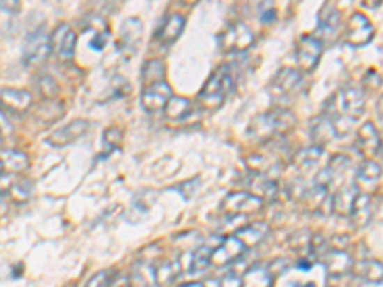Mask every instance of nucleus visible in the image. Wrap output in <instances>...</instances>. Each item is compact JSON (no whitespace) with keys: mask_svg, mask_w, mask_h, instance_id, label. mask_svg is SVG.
I'll return each instance as SVG.
<instances>
[{"mask_svg":"<svg viewBox=\"0 0 383 287\" xmlns=\"http://www.w3.org/2000/svg\"><path fill=\"white\" fill-rule=\"evenodd\" d=\"M366 108V96L359 86H343L329 98L328 106L322 115H326L331 121L336 138H343L352 129V123L360 119Z\"/></svg>","mask_w":383,"mask_h":287,"instance_id":"nucleus-1","label":"nucleus"},{"mask_svg":"<svg viewBox=\"0 0 383 287\" xmlns=\"http://www.w3.org/2000/svg\"><path fill=\"white\" fill-rule=\"evenodd\" d=\"M295 124H297V117L291 109H268L265 113L255 117L249 123L247 136L263 144V142H270V140L278 138V136L288 134V132L295 129Z\"/></svg>","mask_w":383,"mask_h":287,"instance_id":"nucleus-2","label":"nucleus"},{"mask_svg":"<svg viewBox=\"0 0 383 287\" xmlns=\"http://www.w3.org/2000/svg\"><path fill=\"white\" fill-rule=\"evenodd\" d=\"M234 73L232 65H221L219 69L211 73L203 88L199 90L198 100L203 109H219L226 101L228 94L234 88Z\"/></svg>","mask_w":383,"mask_h":287,"instance_id":"nucleus-3","label":"nucleus"},{"mask_svg":"<svg viewBox=\"0 0 383 287\" xmlns=\"http://www.w3.org/2000/svg\"><path fill=\"white\" fill-rule=\"evenodd\" d=\"M301 83H303V77H301V73L297 69L283 67V69L276 73L272 81H270V85H268L270 100L274 104L290 100L301 90Z\"/></svg>","mask_w":383,"mask_h":287,"instance_id":"nucleus-4","label":"nucleus"},{"mask_svg":"<svg viewBox=\"0 0 383 287\" xmlns=\"http://www.w3.org/2000/svg\"><path fill=\"white\" fill-rule=\"evenodd\" d=\"M219 44H221L222 52H245L255 44V35L244 24V22H236V24L228 25L219 37Z\"/></svg>","mask_w":383,"mask_h":287,"instance_id":"nucleus-5","label":"nucleus"},{"mask_svg":"<svg viewBox=\"0 0 383 287\" xmlns=\"http://www.w3.org/2000/svg\"><path fill=\"white\" fill-rule=\"evenodd\" d=\"M50 35L40 27L37 31L27 35V39L23 42V63L25 67H35L46 62V58L50 56Z\"/></svg>","mask_w":383,"mask_h":287,"instance_id":"nucleus-6","label":"nucleus"},{"mask_svg":"<svg viewBox=\"0 0 383 287\" xmlns=\"http://www.w3.org/2000/svg\"><path fill=\"white\" fill-rule=\"evenodd\" d=\"M265 202L259 199L257 195L249 192H232L221 203V211L226 217H245V215H255L263 209Z\"/></svg>","mask_w":383,"mask_h":287,"instance_id":"nucleus-7","label":"nucleus"},{"mask_svg":"<svg viewBox=\"0 0 383 287\" xmlns=\"http://www.w3.org/2000/svg\"><path fill=\"white\" fill-rule=\"evenodd\" d=\"M374 25L368 19L364 14L360 12H354L349 22H347V27H345V44H349L352 48H360L368 44L370 40L374 39Z\"/></svg>","mask_w":383,"mask_h":287,"instance_id":"nucleus-8","label":"nucleus"},{"mask_svg":"<svg viewBox=\"0 0 383 287\" xmlns=\"http://www.w3.org/2000/svg\"><path fill=\"white\" fill-rule=\"evenodd\" d=\"M322 52H324V44L316 39L314 35H303L297 42V50H295V58H297L299 69L311 73L316 69V65L320 62Z\"/></svg>","mask_w":383,"mask_h":287,"instance_id":"nucleus-9","label":"nucleus"},{"mask_svg":"<svg viewBox=\"0 0 383 287\" xmlns=\"http://www.w3.org/2000/svg\"><path fill=\"white\" fill-rule=\"evenodd\" d=\"M171 98H173V88H171L167 81H161V83L144 86L140 101H142V108L148 113H155V111H161V109L165 108Z\"/></svg>","mask_w":383,"mask_h":287,"instance_id":"nucleus-10","label":"nucleus"},{"mask_svg":"<svg viewBox=\"0 0 383 287\" xmlns=\"http://www.w3.org/2000/svg\"><path fill=\"white\" fill-rule=\"evenodd\" d=\"M245 251H247V247H245L242 241L237 240L236 236H226L217 247L211 249V264L222 268V266H226V264L237 261L240 256L244 255Z\"/></svg>","mask_w":383,"mask_h":287,"instance_id":"nucleus-11","label":"nucleus"},{"mask_svg":"<svg viewBox=\"0 0 383 287\" xmlns=\"http://www.w3.org/2000/svg\"><path fill=\"white\" fill-rule=\"evenodd\" d=\"M77 47V35L73 33V29L69 27L68 24H60L54 33L50 35V48H52L56 56L63 60V62H69L73 54H75Z\"/></svg>","mask_w":383,"mask_h":287,"instance_id":"nucleus-12","label":"nucleus"},{"mask_svg":"<svg viewBox=\"0 0 383 287\" xmlns=\"http://www.w3.org/2000/svg\"><path fill=\"white\" fill-rule=\"evenodd\" d=\"M339 25H341V12L337 10L336 4H331V2H324V6L318 12V29L316 33L318 35H314L316 39H334L339 31Z\"/></svg>","mask_w":383,"mask_h":287,"instance_id":"nucleus-13","label":"nucleus"},{"mask_svg":"<svg viewBox=\"0 0 383 287\" xmlns=\"http://www.w3.org/2000/svg\"><path fill=\"white\" fill-rule=\"evenodd\" d=\"M88 126H91L88 121H84V119H75V121H71V123L65 124V126L54 131L52 134H50V138H48V144H52L56 148H63V146H68V144H73V142H77L81 136L86 134Z\"/></svg>","mask_w":383,"mask_h":287,"instance_id":"nucleus-14","label":"nucleus"},{"mask_svg":"<svg viewBox=\"0 0 383 287\" xmlns=\"http://www.w3.org/2000/svg\"><path fill=\"white\" fill-rule=\"evenodd\" d=\"M357 146L362 151V156H366L368 159L380 156V151H382V134L375 129L374 123L360 124L359 132H357Z\"/></svg>","mask_w":383,"mask_h":287,"instance_id":"nucleus-15","label":"nucleus"},{"mask_svg":"<svg viewBox=\"0 0 383 287\" xmlns=\"http://www.w3.org/2000/svg\"><path fill=\"white\" fill-rule=\"evenodd\" d=\"M33 106V96L19 88H4L0 92V108L4 113H23Z\"/></svg>","mask_w":383,"mask_h":287,"instance_id":"nucleus-16","label":"nucleus"},{"mask_svg":"<svg viewBox=\"0 0 383 287\" xmlns=\"http://www.w3.org/2000/svg\"><path fill=\"white\" fill-rule=\"evenodd\" d=\"M245 186L249 194L257 195L263 202H272L276 195H278V182L270 177H265V174H257V172H251L247 180H245Z\"/></svg>","mask_w":383,"mask_h":287,"instance_id":"nucleus-17","label":"nucleus"},{"mask_svg":"<svg viewBox=\"0 0 383 287\" xmlns=\"http://www.w3.org/2000/svg\"><path fill=\"white\" fill-rule=\"evenodd\" d=\"M142 22L136 19V17H130L127 19L121 27V40H119V50H121L123 54L127 56H134L136 52L138 44H140V40H142Z\"/></svg>","mask_w":383,"mask_h":287,"instance_id":"nucleus-18","label":"nucleus"},{"mask_svg":"<svg viewBox=\"0 0 383 287\" xmlns=\"http://www.w3.org/2000/svg\"><path fill=\"white\" fill-rule=\"evenodd\" d=\"M372 215H374V203H372V197L364 192H359L352 199L351 211H349V217H351L354 228H364V226L370 224L372 220Z\"/></svg>","mask_w":383,"mask_h":287,"instance_id":"nucleus-19","label":"nucleus"},{"mask_svg":"<svg viewBox=\"0 0 383 287\" xmlns=\"http://www.w3.org/2000/svg\"><path fill=\"white\" fill-rule=\"evenodd\" d=\"M324 264L331 278H341L345 274H349L354 266L351 255L345 251H337V249H331L324 255Z\"/></svg>","mask_w":383,"mask_h":287,"instance_id":"nucleus-20","label":"nucleus"},{"mask_svg":"<svg viewBox=\"0 0 383 287\" xmlns=\"http://www.w3.org/2000/svg\"><path fill=\"white\" fill-rule=\"evenodd\" d=\"M29 156L17 149H4L0 151V169L4 174H22L29 169Z\"/></svg>","mask_w":383,"mask_h":287,"instance_id":"nucleus-21","label":"nucleus"},{"mask_svg":"<svg viewBox=\"0 0 383 287\" xmlns=\"http://www.w3.org/2000/svg\"><path fill=\"white\" fill-rule=\"evenodd\" d=\"M184 27H186V19L180 14H171V16L165 17V22L159 27V31L155 35V39L159 40L161 44H173L180 35H182Z\"/></svg>","mask_w":383,"mask_h":287,"instance_id":"nucleus-22","label":"nucleus"},{"mask_svg":"<svg viewBox=\"0 0 383 287\" xmlns=\"http://www.w3.org/2000/svg\"><path fill=\"white\" fill-rule=\"evenodd\" d=\"M274 276L270 274L268 266L265 264H255L247 268L245 274L240 278V287H272Z\"/></svg>","mask_w":383,"mask_h":287,"instance_id":"nucleus-23","label":"nucleus"},{"mask_svg":"<svg viewBox=\"0 0 383 287\" xmlns=\"http://www.w3.org/2000/svg\"><path fill=\"white\" fill-rule=\"evenodd\" d=\"M311 136L314 140L313 146H318V148H324L331 140H336V132H334V126H331V121L328 117L320 115L314 119L311 123Z\"/></svg>","mask_w":383,"mask_h":287,"instance_id":"nucleus-24","label":"nucleus"},{"mask_svg":"<svg viewBox=\"0 0 383 287\" xmlns=\"http://www.w3.org/2000/svg\"><path fill=\"white\" fill-rule=\"evenodd\" d=\"M84 31L88 33V47L94 50V52H102L107 44V39H109V33H107L106 24L102 19H96V24H92L91 19L84 22Z\"/></svg>","mask_w":383,"mask_h":287,"instance_id":"nucleus-25","label":"nucleus"},{"mask_svg":"<svg viewBox=\"0 0 383 287\" xmlns=\"http://www.w3.org/2000/svg\"><path fill=\"white\" fill-rule=\"evenodd\" d=\"M267 233L268 226L265 222H253V224H247L236 230L234 236L244 243L245 247H255V245H259L260 241L267 238Z\"/></svg>","mask_w":383,"mask_h":287,"instance_id":"nucleus-26","label":"nucleus"},{"mask_svg":"<svg viewBox=\"0 0 383 287\" xmlns=\"http://www.w3.org/2000/svg\"><path fill=\"white\" fill-rule=\"evenodd\" d=\"M65 113V106L63 101L58 100H45L37 109H35V117H37L40 123L50 124L60 121L61 117Z\"/></svg>","mask_w":383,"mask_h":287,"instance_id":"nucleus-27","label":"nucleus"},{"mask_svg":"<svg viewBox=\"0 0 383 287\" xmlns=\"http://www.w3.org/2000/svg\"><path fill=\"white\" fill-rule=\"evenodd\" d=\"M163 111L171 121H184V119H188L192 115L194 106H192L190 100H186L182 96H173L167 101V106L163 108Z\"/></svg>","mask_w":383,"mask_h":287,"instance_id":"nucleus-28","label":"nucleus"},{"mask_svg":"<svg viewBox=\"0 0 383 287\" xmlns=\"http://www.w3.org/2000/svg\"><path fill=\"white\" fill-rule=\"evenodd\" d=\"M130 287H157L153 266L148 263H136L130 270Z\"/></svg>","mask_w":383,"mask_h":287,"instance_id":"nucleus-29","label":"nucleus"},{"mask_svg":"<svg viewBox=\"0 0 383 287\" xmlns=\"http://www.w3.org/2000/svg\"><path fill=\"white\" fill-rule=\"evenodd\" d=\"M382 179V165L375 163L374 159H364L360 163L359 171H357V180L360 184H368V186H374Z\"/></svg>","mask_w":383,"mask_h":287,"instance_id":"nucleus-30","label":"nucleus"},{"mask_svg":"<svg viewBox=\"0 0 383 287\" xmlns=\"http://www.w3.org/2000/svg\"><path fill=\"white\" fill-rule=\"evenodd\" d=\"M31 194H33V182L29 179H12L10 186H8L6 195L14 203L29 202Z\"/></svg>","mask_w":383,"mask_h":287,"instance_id":"nucleus-31","label":"nucleus"},{"mask_svg":"<svg viewBox=\"0 0 383 287\" xmlns=\"http://www.w3.org/2000/svg\"><path fill=\"white\" fill-rule=\"evenodd\" d=\"M357 194H359V192H357L354 188H345V190H339L336 195H331V207H334V213L339 215V217L349 215L352 199H354V195Z\"/></svg>","mask_w":383,"mask_h":287,"instance_id":"nucleus-32","label":"nucleus"},{"mask_svg":"<svg viewBox=\"0 0 383 287\" xmlns=\"http://www.w3.org/2000/svg\"><path fill=\"white\" fill-rule=\"evenodd\" d=\"M165 81V65L161 60H148L142 65V83L144 86H150L153 83Z\"/></svg>","mask_w":383,"mask_h":287,"instance_id":"nucleus-33","label":"nucleus"},{"mask_svg":"<svg viewBox=\"0 0 383 287\" xmlns=\"http://www.w3.org/2000/svg\"><path fill=\"white\" fill-rule=\"evenodd\" d=\"M357 274L360 278L366 279V281H372V284H380L383 276V268L380 261H362L360 264H357Z\"/></svg>","mask_w":383,"mask_h":287,"instance_id":"nucleus-34","label":"nucleus"},{"mask_svg":"<svg viewBox=\"0 0 383 287\" xmlns=\"http://www.w3.org/2000/svg\"><path fill=\"white\" fill-rule=\"evenodd\" d=\"M178 272H180L178 263H169V261H165V263L153 266L155 284H157V286H169L171 281H175V278L178 276Z\"/></svg>","mask_w":383,"mask_h":287,"instance_id":"nucleus-35","label":"nucleus"},{"mask_svg":"<svg viewBox=\"0 0 383 287\" xmlns=\"http://www.w3.org/2000/svg\"><path fill=\"white\" fill-rule=\"evenodd\" d=\"M324 156V148H318V146H311V148L301 149L295 157V163L299 167H313L320 161V157Z\"/></svg>","mask_w":383,"mask_h":287,"instance_id":"nucleus-36","label":"nucleus"},{"mask_svg":"<svg viewBox=\"0 0 383 287\" xmlns=\"http://www.w3.org/2000/svg\"><path fill=\"white\" fill-rule=\"evenodd\" d=\"M211 266V247H199L190 255V270L201 272Z\"/></svg>","mask_w":383,"mask_h":287,"instance_id":"nucleus-37","label":"nucleus"},{"mask_svg":"<svg viewBox=\"0 0 383 287\" xmlns=\"http://www.w3.org/2000/svg\"><path fill=\"white\" fill-rule=\"evenodd\" d=\"M37 88L38 92L42 94L45 100H56V96L60 92V86L54 81L50 75H42V77L37 79Z\"/></svg>","mask_w":383,"mask_h":287,"instance_id":"nucleus-38","label":"nucleus"},{"mask_svg":"<svg viewBox=\"0 0 383 287\" xmlns=\"http://www.w3.org/2000/svg\"><path fill=\"white\" fill-rule=\"evenodd\" d=\"M114 276V270H100L96 272L94 276H91L88 281H86L83 287H111V284H114L115 279Z\"/></svg>","mask_w":383,"mask_h":287,"instance_id":"nucleus-39","label":"nucleus"},{"mask_svg":"<svg viewBox=\"0 0 383 287\" xmlns=\"http://www.w3.org/2000/svg\"><path fill=\"white\" fill-rule=\"evenodd\" d=\"M104 140H106V144L109 148H115V146L121 144L123 131L121 129H117V126H109V129L104 132Z\"/></svg>","mask_w":383,"mask_h":287,"instance_id":"nucleus-40","label":"nucleus"},{"mask_svg":"<svg viewBox=\"0 0 383 287\" xmlns=\"http://www.w3.org/2000/svg\"><path fill=\"white\" fill-rule=\"evenodd\" d=\"M207 287H240V278L234 274H226L219 279H213Z\"/></svg>","mask_w":383,"mask_h":287,"instance_id":"nucleus-41","label":"nucleus"},{"mask_svg":"<svg viewBox=\"0 0 383 287\" xmlns=\"http://www.w3.org/2000/svg\"><path fill=\"white\" fill-rule=\"evenodd\" d=\"M276 8L272 4H260V19L263 24H274L276 22Z\"/></svg>","mask_w":383,"mask_h":287,"instance_id":"nucleus-42","label":"nucleus"},{"mask_svg":"<svg viewBox=\"0 0 383 287\" xmlns=\"http://www.w3.org/2000/svg\"><path fill=\"white\" fill-rule=\"evenodd\" d=\"M8 134H12V124H10V119L8 115L0 109V136L6 138Z\"/></svg>","mask_w":383,"mask_h":287,"instance_id":"nucleus-43","label":"nucleus"},{"mask_svg":"<svg viewBox=\"0 0 383 287\" xmlns=\"http://www.w3.org/2000/svg\"><path fill=\"white\" fill-rule=\"evenodd\" d=\"M0 10H6V12H15V10H19V2H17V0H14L12 4H10V2H8V4L0 2Z\"/></svg>","mask_w":383,"mask_h":287,"instance_id":"nucleus-44","label":"nucleus"},{"mask_svg":"<svg viewBox=\"0 0 383 287\" xmlns=\"http://www.w3.org/2000/svg\"><path fill=\"white\" fill-rule=\"evenodd\" d=\"M297 268H301V270H311L313 268V263H308L306 259H301V261H297Z\"/></svg>","mask_w":383,"mask_h":287,"instance_id":"nucleus-45","label":"nucleus"},{"mask_svg":"<svg viewBox=\"0 0 383 287\" xmlns=\"http://www.w3.org/2000/svg\"><path fill=\"white\" fill-rule=\"evenodd\" d=\"M6 202H4V195H0V215H4L6 213Z\"/></svg>","mask_w":383,"mask_h":287,"instance_id":"nucleus-46","label":"nucleus"},{"mask_svg":"<svg viewBox=\"0 0 383 287\" xmlns=\"http://www.w3.org/2000/svg\"><path fill=\"white\" fill-rule=\"evenodd\" d=\"M178 287H205L203 284H184V286H178Z\"/></svg>","mask_w":383,"mask_h":287,"instance_id":"nucleus-47","label":"nucleus"},{"mask_svg":"<svg viewBox=\"0 0 383 287\" xmlns=\"http://www.w3.org/2000/svg\"><path fill=\"white\" fill-rule=\"evenodd\" d=\"M22 270H23V266L19 264V266H17V268L14 270V278H17V276H19V272H22Z\"/></svg>","mask_w":383,"mask_h":287,"instance_id":"nucleus-48","label":"nucleus"},{"mask_svg":"<svg viewBox=\"0 0 383 287\" xmlns=\"http://www.w3.org/2000/svg\"><path fill=\"white\" fill-rule=\"evenodd\" d=\"M2 146H4V138L0 136V148H2Z\"/></svg>","mask_w":383,"mask_h":287,"instance_id":"nucleus-49","label":"nucleus"},{"mask_svg":"<svg viewBox=\"0 0 383 287\" xmlns=\"http://www.w3.org/2000/svg\"><path fill=\"white\" fill-rule=\"evenodd\" d=\"M63 287H77L75 284H68V286H63Z\"/></svg>","mask_w":383,"mask_h":287,"instance_id":"nucleus-50","label":"nucleus"}]
</instances>
